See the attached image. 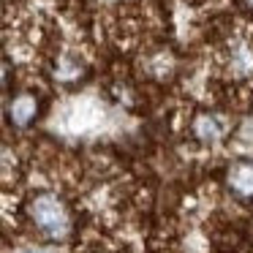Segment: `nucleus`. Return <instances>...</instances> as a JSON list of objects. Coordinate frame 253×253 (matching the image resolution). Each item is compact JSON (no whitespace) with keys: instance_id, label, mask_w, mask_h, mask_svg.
<instances>
[{"instance_id":"obj_4","label":"nucleus","mask_w":253,"mask_h":253,"mask_svg":"<svg viewBox=\"0 0 253 253\" xmlns=\"http://www.w3.org/2000/svg\"><path fill=\"white\" fill-rule=\"evenodd\" d=\"M196 131H199V136H202L204 142H212V139L220 133V131H218V126H215V120H207V117H202V120H199Z\"/></svg>"},{"instance_id":"obj_6","label":"nucleus","mask_w":253,"mask_h":253,"mask_svg":"<svg viewBox=\"0 0 253 253\" xmlns=\"http://www.w3.org/2000/svg\"><path fill=\"white\" fill-rule=\"evenodd\" d=\"M33 253H36V251H33Z\"/></svg>"},{"instance_id":"obj_2","label":"nucleus","mask_w":253,"mask_h":253,"mask_svg":"<svg viewBox=\"0 0 253 253\" xmlns=\"http://www.w3.org/2000/svg\"><path fill=\"white\" fill-rule=\"evenodd\" d=\"M36 115V101L30 98V95H22V98H17L11 104V120L17 123V126H25V123H30V117Z\"/></svg>"},{"instance_id":"obj_1","label":"nucleus","mask_w":253,"mask_h":253,"mask_svg":"<svg viewBox=\"0 0 253 253\" xmlns=\"http://www.w3.org/2000/svg\"><path fill=\"white\" fill-rule=\"evenodd\" d=\"M30 218H33L36 229L41 234L52 237V240H63L71 229V215H68L66 204L55 196V193L44 191L33 199L30 204Z\"/></svg>"},{"instance_id":"obj_3","label":"nucleus","mask_w":253,"mask_h":253,"mask_svg":"<svg viewBox=\"0 0 253 253\" xmlns=\"http://www.w3.org/2000/svg\"><path fill=\"white\" fill-rule=\"evenodd\" d=\"M229 180L240 193H253V166H237Z\"/></svg>"},{"instance_id":"obj_5","label":"nucleus","mask_w":253,"mask_h":253,"mask_svg":"<svg viewBox=\"0 0 253 253\" xmlns=\"http://www.w3.org/2000/svg\"><path fill=\"white\" fill-rule=\"evenodd\" d=\"M251 3H253V0H251Z\"/></svg>"}]
</instances>
